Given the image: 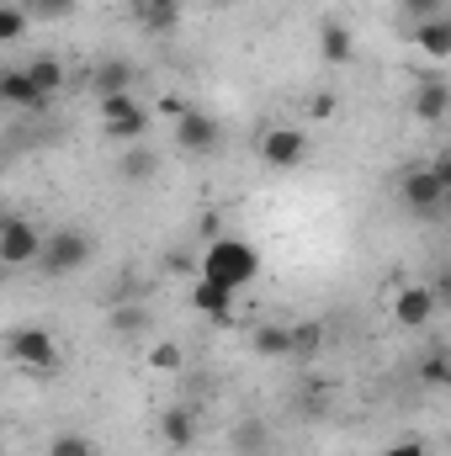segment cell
Here are the masks:
<instances>
[{
	"instance_id": "obj_14",
	"label": "cell",
	"mask_w": 451,
	"mask_h": 456,
	"mask_svg": "<svg viewBox=\"0 0 451 456\" xmlns=\"http://www.w3.org/2000/svg\"><path fill=\"white\" fill-rule=\"evenodd\" d=\"M0 107H21V112H43L48 96L21 75V69H0Z\"/></svg>"
},
{
	"instance_id": "obj_24",
	"label": "cell",
	"mask_w": 451,
	"mask_h": 456,
	"mask_svg": "<svg viewBox=\"0 0 451 456\" xmlns=\"http://www.w3.org/2000/svg\"><path fill=\"white\" fill-rule=\"evenodd\" d=\"M27 37V16L16 0H0V43H21Z\"/></svg>"
},
{
	"instance_id": "obj_26",
	"label": "cell",
	"mask_w": 451,
	"mask_h": 456,
	"mask_svg": "<svg viewBox=\"0 0 451 456\" xmlns=\"http://www.w3.org/2000/svg\"><path fill=\"white\" fill-rule=\"evenodd\" d=\"M420 377H425V387H447V382H451L447 350H430V355H425V366H420Z\"/></svg>"
},
{
	"instance_id": "obj_12",
	"label": "cell",
	"mask_w": 451,
	"mask_h": 456,
	"mask_svg": "<svg viewBox=\"0 0 451 456\" xmlns=\"http://www.w3.org/2000/svg\"><path fill=\"white\" fill-rule=\"evenodd\" d=\"M133 16H138V27H144V32L165 37V32H176V27H181L186 0H138V5H133Z\"/></svg>"
},
{
	"instance_id": "obj_13",
	"label": "cell",
	"mask_w": 451,
	"mask_h": 456,
	"mask_svg": "<svg viewBox=\"0 0 451 456\" xmlns=\"http://www.w3.org/2000/svg\"><path fill=\"white\" fill-rule=\"evenodd\" d=\"M234 303H239V292H224V287H213V281H192V308H197L202 319L234 324Z\"/></svg>"
},
{
	"instance_id": "obj_8",
	"label": "cell",
	"mask_w": 451,
	"mask_h": 456,
	"mask_svg": "<svg viewBox=\"0 0 451 456\" xmlns=\"http://www.w3.org/2000/svg\"><path fill=\"white\" fill-rule=\"evenodd\" d=\"M303 154H308V133L303 127H271L260 138V159L271 170H292V165H303Z\"/></svg>"
},
{
	"instance_id": "obj_18",
	"label": "cell",
	"mask_w": 451,
	"mask_h": 456,
	"mask_svg": "<svg viewBox=\"0 0 451 456\" xmlns=\"http://www.w3.org/2000/svg\"><path fill=\"white\" fill-rule=\"evenodd\" d=\"M250 355H260V361H287V355H292V324H260V330L250 335Z\"/></svg>"
},
{
	"instance_id": "obj_10",
	"label": "cell",
	"mask_w": 451,
	"mask_h": 456,
	"mask_svg": "<svg viewBox=\"0 0 451 456\" xmlns=\"http://www.w3.org/2000/svg\"><path fill=\"white\" fill-rule=\"evenodd\" d=\"M160 441H165V452H192L197 446V409H186V403L160 409Z\"/></svg>"
},
{
	"instance_id": "obj_9",
	"label": "cell",
	"mask_w": 451,
	"mask_h": 456,
	"mask_svg": "<svg viewBox=\"0 0 451 456\" xmlns=\"http://www.w3.org/2000/svg\"><path fill=\"white\" fill-rule=\"evenodd\" d=\"M436 292L430 287H404L398 297H393V319H398V330H425L430 319H436Z\"/></svg>"
},
{
	"instance_id": "obj_28",
	"label": "cell",
	"mask_w": 451,
	"mask_h": 456,
	"mask_svg": "<svg viewBox=\"0 0 451 456\" xmlns=\"http://www.w3.org/2000/svg\"><path fill=\"white\" fill-rule=\"evenodd\" d=\"M149 366H154V371H181V345L160 340L154 350H149Z\"/></svg>"
},
{
	"instance_id": "obj_32",
	"label": "cell",
	"mask_w": 451,
	"mask_h": 456,
	"mask_svg": "<svg viewBox=\"0 0 451 456\" xmlns=\"http://www.w3.org/2000/svg\"><path fill=\"white\" fill-rule=\"evenodd\" d=\"M314 117H335V96L324 91V96H314Z\"/></svg>"
},
{
	"instance_id": "obj_22",
	"label": "cell",
	"mask_w": 451,
	"mask_h": 456,
	"mask_svg": "<svg viewBox=\"0 0 451 456\" xmlns=\"http://www.w3.org/2000/svg\"><path fill=\"white\" fill-rule=\"evenodd\" d=\"M324 350V324H292V355L287 361H314Z\"/></svg>"
},
{
	"instance_id": "obj_33",
	"label": "cell",
	"mask_w": 451,
	"mask_h": 456,
	"mask_svg": "<svg viewBox=\"0 0 451 456\" xmlns=\"http://www.w3.org/2000/svg\"><path fill=\"white\" fill-rule=\"evenodd\" d=\"M0 218H5V213H0Z\"/></svg>"
},
{
	"instance_id": "obj_17",
	"label": "cell",
	"mask_w": 451,
	"mask_h": 456,
	"mask_svg": "<svg viewBox=\"0 0 451 456\" xmlns=\"http://www.w3.org/2000/svg\"><path fill=\"white\" fill-rule=\"evenodd\" d=\"M91 91H96V102H102V96H127V91H133V64L102 59V64L91 69Z\"/></svg>"
},
{
	"instance_id": "obj_20",
	"label": "cell",
	"mask_w": 451,
	"mask_h": 456,
	"mask_svg": "<svg viewBox=\"0 0 451 456\" xmlns=\"http://www.w3.org/2000/svg\"><path fill=\"white\" fill-rule=\"evenodd\" d=\"M414 43L425 48V59H451V16H425L414 27Z\"/></svg>"
},
{
	"instance_id": "obj_29",
	"label": "cell",
	"mask_w": 451,
	"mask_h": 456,
	"mask_svg": "<svg viewBox=\"0 0 451 456\" xmlns=\"http://www.w3.org/2000/svg\"><path fill=\"white\" fill-rule=\"evenodd\" d=\"M377 456H425V446H420V441L409 436V441H393V446H382Z\"/></svg>"
},
{
	"instance_id": "obj_23",
	"label": "cell",
	"mask_w": 451,
	"mask_h": 456,
	"mask_svg": "<svg viewBox=\"0 0 451 456\" xmlns=\"http://www.w3.org/2000/svg\"><path fill=\"white\" fill-rule=\"evenodd\" d=\"M16 5L27 21H64V16H75L80 0H16Z\"/></svg>"
},
{
	"instance_id": "obj_3",
	"label": "cell",
	"mask_w": 451,
	"mask_h": 456,
	"mask_svg": "<svg viewBox=\"0 0 451 456\" xmlns=\"http://www.w3.org/2000/svg\"><path fill=\"white\" fill-rule=\"evenodd\" d=\"M91 233L86 228H53V233H43V249H37V260H32V271L37 276H48V281H59V276H75V271H86L91 265Z\"/></svg>"
},
{
	"instance_id": "obj_7",
	"label": "cell",
	"mask_w": 451,
	"mask_h": 456,
	"mask_svg": "<svg viewBox=\"0 0 451 456\" xmlns=\"http://www.w3.org/2000/svg\"><path fill=\"white\" fill-rule=\"evenodd\" d=\"M96 107H102V127H107L112 143H144V133H149V112L133 102V91H127V96H102Z\"/></svg>"
},
{
	"instance_id": "obj_2",
	"label": "cell",
	"mask_w": 451,
	"mask_h": 456,
	"mask_svg": "<svg viewBox=\"0 0 451 456\" xmlns=\"http://www.w3.org/2000/svg\"><path fill=\"white\" fill-rule=\"evenodd\" d=\"M447 197H451V154L447 149H441L430 165H420V170H409V175L398 181V202H404L414 218H441Z\"/></svg>"
},
{
	"instance_id": "obj_6",
	"label": "cell",
	"mask_w": 451,
	"mask_h": 456,
	"mask_svg": "<svg viewBox=\"0 0 451 456\" xmlns=\"http://www.w3.org/2000/svg\"><path fill=\"white\" fill-rule=\"evenodd\" d=\"M176 149L181 154H197V159L218 154L224 149V122L213 112H202V107H186V112L176 117Z\"/></svg>"
},
{
	"instance_id": "obj_31",
	"label": "cell",
	"mask_w": 451,
	"mask_h": 456,
	"mask_svg": "<svg viewBox=\"0 0 451 456\" xmlns=\"http://www.w3.org/2000/svg\"><path fill=\"white\" fill-rule=\"evenodd\" d=\"M404 5H409V11H425V16H441L447 0H404Z\"/></svg>"
},
{
	"instance_id": "obj_1",
	"label": "cell",
	"mask_w": 451,
	"mask_h": 456,
	"mask_svg": "<svg viewBox=\"0 0 451 456\" xmlns=\"http://www.w3.org/2000/svg\"><path fill=\"white\" fill-rule=\"evenodd\" d=\"M255 276H260V249L250 239H234V233H218L197 260V281H213L224 292H244Z\"/></svg>"
},
{
	"instance_id": "obj_4",
	"label": "cell",
	"mask_w": 451,
	"mask_h": 456,
	"mask_svg": "<svg viewBox=\"0 0 451 456\" xmlns=\"http://www.w3.org/2000/svg\"><path fill=\"white\" fill-rule=\"evenodd\" d=\"M37 249H43V228L32 218H16V213L0 218V265L5 271H32Z\"/></svg>"
},
{
	"instance_id": "obj_21",
	"label": "cell",
	"mask_w": 451,
	"mask_h": 456,
	"mask_svg": "<svg viewBox=\"0 0 451 456\" xmlns=\"http://www.w3.org/2000/svg\"><path fill=\"white\" fill-rule=\"evenodd\" d=\"M447 102H451V86L441 75H430V80L414 91V117H420V122H441V117H447Z\"/></svg>"
},
{
	"instance_id": "obj_19",
	"label": "cell",
	"mask_w": 451,
	"mask_h": 456,
	"mask_svg": "<svg viewBox=\"0 0 451 456\" xmlns=\"http://www.w3.org/2000/svg\"><path fill=\"white\" fill-rule=\"evenodd\" d=\"M21 75H27V80H32V86H37L48 102L64 91V64H59L53 53H37V59H27V64H21Z\"/></svg>"
},
{
	"instance_id": "obj_16",
	"label": "cell",
	"mask_w": 451,
	"mask_h": 456,
	"mask_svg": "<svg viewBox=\"0 0 451 456\" xmlns=\"http://www.w3.org/2000/svg\"><path fill=\"white\" fill-rule=\"evenodd\" d=\"M228 452L234 456H266L271 452V425L266 419H239L228 430Z\"/></svg>"
},
{
	"instance_id": "obj_5",
	"label": "cell",
	"mask_w": 451,
	"mask_h": 456,
	"mask_svg": "<svg viewBox=\"0 0 451 456\" xmlns=\"http://www.w3.org/2000/svg\"><path fill=\"white\" fill-rule=\"evenodd\" d=\"M5 355H11L16 366H27V371H59V340H53L48 330H37V324L11 330V335H5Z\"/></svg>"
},
{
	"instance_id": "obj_11",
	"label": "cell",
	"mask_w": 451,
	"mask_h": 456,
	"mask_svg": "<svg viewBox=\"0 0 451 456\" xmlns=\"http://www.w3.org/2000/svg\"><path fill=\"white\" fill-rule=\"evenodd\" d=\"M117 175H122L127 186H149V181L160 175V154H154V143H122V154H117Z\"/></svg>"
},
{
	"instance_id": "obj_30",
	"label": "cell",
	"mask_w": 451,
	"mask_h": 456,
	"mask_svg": "<svg viewBox=\"0 0 451 456\" xmlns=\"http://www.w3.org/2000/svg\"><path fill=\"white\" fill-rule=\"evenodd\" d=\"M186 107H192L186 96H165V102H160V112H165V117H181V112H186Z\"/></svg>"
},
{
	"instance_id": "obj_15",
	"label": "cell",
	"mask_w": 451,
	"mask_h": 456,
	"mask_svg": "<svg viewBox=\"0 0 451 456\" xmlns=\"http://www.w3.org/2000/svg\"><path fill=\"white\" fill-rule=\"evenodd\" d=\"M319 53H324V64H350L356 59V37H350L345 21H335V16L319 21Z\"/></svg>"
},
{
	"instance_id": "obj_27",
	"label": "cell",
	"mask_w": 451,
	"mask_h": 456,
	"mask_svg": "<svg viewBox=\"0 0 451 456\" xmlns=\"http://www.w3.org/2000/svg\"><path fill=\"white\" fill-rule=\"evenodd\" d=\"M107 324H112V335H138V330H144V308H133V303H127V308H112Z\"/></svg>"
},
{
	"instance_id": "obj_25",
	"label": "cell",
	"mask_w": 451,
	"mask_h": 456,
	"mask_svg": "<svg viewBox=\"0 0 451 456\" xmlns=\"http://www.w3.org/2000/svg\"><path fill=\"white\" fill-rule=\"evenodd\" d=\"M48 456H96V446H91L86 436L64 430V436H53V441H48Z\"/></svg>"
}]
</instances>
